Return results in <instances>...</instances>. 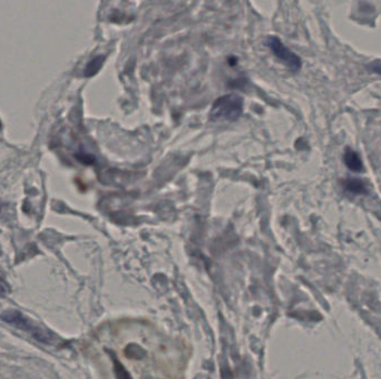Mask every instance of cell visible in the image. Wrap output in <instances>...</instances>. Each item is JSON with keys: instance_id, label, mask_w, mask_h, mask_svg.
<instances>
[{"instance_id": "obj_1", "label": "cell", "mask_w": 381, "mask_h": 379, "mask_svg": "<svg viewBox=\"0 0 381 379\" xmlns=\"http://www.w3.org/2000/svg\"><path fill=\"white\" fill-rule=\"evenodd\" d=\"M243 106L244 103L239 95H224L213 103L210 112L211 121L228 123L238 121L240 116L242 115Z\"/></svg>"}, {"instance_id": "obj_2", "label": "cell", "mask_w": 381, "mask_h": 379, "mask_svg": "<svg viewBox=\"0 0 381 379\" xmlns=\"http://www.w3.org/2000/svg\"><path fill=\"white\" fill-rule=\"evenodd\" d=\"M0 317L5 323H10L12 326L17 327L18 330L28 332L30 335L35 338L36 341L42 344L48 345L53 343V336L51 335V332L44 330L42 327L37 326L18 310H14V309L6 310L1 314Z\"/></svg>"}, {"instance_id": "obj_3", "label": "cell", "mask_w": 381, "mask_h": 379, "mask_svg": "<svg viewBox=\"0 0 381 379\" xmlns=\"http://www.w3.org/2000/svg\"><path fill=\"white\" fill-rule=\"evenodd\" d=\"M266 45L273 55L284 62L289 69L292 71H300L302 66L301 59L299 58L296 53L291 51L289 48L286 47L280 39L277 38L275 36H271L266 39Z\"/></svg>"}, {"instance_id": "obj_4", "label": "cell", "mask_w": 381, "mask_h": 379, "mask_svg": "<svg viewBox=\"0 0 381 379\" xmlns=\"http://www.w3.org/2000/svg\"><path fill=\"white\" fill-rule=\"evenodd\" d=\"M343 162L346 164L347 167L354 173H361L364 169V165L361 162V158L355 150L351 148H347L345 150V155H343Z\"/></svg>"}, {"instance_id": "obj_5", "label": "cell", "mask_w": 381, "mask_h": 379, "mask_svg": "<svg viewBox=\"0 0 381 379\" xmlns=\"http://www.w3.org/2000/svg\"><path fill=\"white\" fill-rule=\"evenodd\" d=\"M343 188L349 193L356 195L368 194L366 184L358 178H349L343 182Z\"/></svg>"}, {"instance_id": "obj_6", "label": "cell", "mask_w": 381, "mask_h": 379, "mask_svg": "<svg viewBox=\"0 0 381 379\" xmlns=\"http://www.w3.org/2000/svg\"><path fill=\"white\" fill-rule=\"evenodd\" d=\"M103 62L104 57L102 56L96 57V58L91 60V62H89L87 67L85 68V76L91 77L93 76V75L96 74V73L100 71V68L102 67V65H103Z\"/></svg>"}, {"instance_id": "obj_7", "label": "cell", "mask_w": 381, "mask_h": 379, "mask_svg": "<svg viewBox=\"0 0 381 379\" xmlns=\"http://www.w3.org/2000/svg\"><path fill=\"white\" fill-rule=\"evenodd\" d=\"M9 293V285L5 280L0 278V296H5Z\"/></svg>"}, {"instance_id": "obj_8", "label": "cell", "mask_w": 381, "mask_h": 379, "mask_svg": "<svg viewBox=\"0 0 381 379\" xmlns=\"http://www.w3.org/2000/svg\"><path fill=\"white\" fill-rule=\"evenodd\" d=\"M370 69L375 71L377 74L381 75V60H377V62H373L369 65Z\"/></svg>"}, {"instance_id": "obj_9", "label": "cell", "mask_w": 381, "mask_h": 379, "mask_svg": "<svg viewBox=\"0 0 381 379\" xmlns=\"http://www.w3.org/2000/svg\"><path fill=\"white\" fill-rule=\"evenodd\" d=\"M0 255H1V249H0Z\"/></svg>"}]
</instances>
